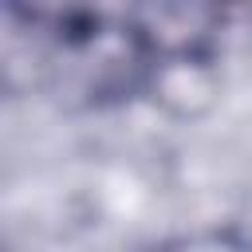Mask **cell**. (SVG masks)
<instances>
[{
    "label": "cell",
    "instance_id": "1",
    "mask_svg": "<svg viewBox=\"0 0 252 252\" xmlns=\"http://www.w3.org/2000/svg\"><path fill=\"white\" fill-rule=\"evenodd\" d=\"M138 98L154 106L165 122L193 126L220 110L224 102V67L220 51H177L146 59Z\"/></svg>",
    "mask_w": 252,
    "mask_h": 252
},
{
    "label": "cell",
    "instance_id": "2",
    "mask_svg": "<svg viewBox=\"0 0 252 252\" xmlns=\"http://www.w3.org/2000/svg\"><path fill=\"white\" fill-rule=\"evenodd\" d=\"M146 59L177 51H220L224 12L213 4H146L122 12Z\"/></svg>",
    "mask_w": 252,
    "mask_h": 252
},
{
    "label": "cell",
    "instance_id": "3",
    "mask_svg": "<svg viewBox=\"0 0 252 252\" xmlns=\"http://www.w3.org/2000/svg\"><path fill=\"white\" fill-rule=\"evenodd\" d=\"M146 252H252V236L240 224H201L154 240Z\"/></svg>",
    "mask_w": 252,
    "mask_h": 252
}]
</instances>
